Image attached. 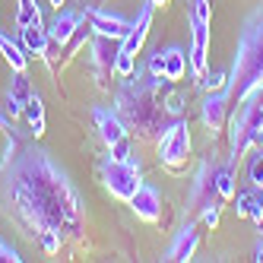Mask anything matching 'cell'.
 <instances>
[{
    "label": "cell",
    "instance_id": "obj_1",
    "mask_svg": "<svg viewBox=\"0 0 263 263\" xmlns=\"http://www.w3.org/2000/svg\"><path fill=\"white\" fill-rule=\"evenodd\" d=\"M4 200L7 216L45 254H58L83 232V200L67 172L42 146L20 143L13 134L4 156Z\"/></svg>",
    "mask_w": 263,
    "mask_h": 263
},
{
    "label": "cell",
    "instance_id": "obj_2",
    "mask_svg": "<svg viewBox=\"0 0 263 263\" xmlns=\"http://www.w3.org/2000/svg\"><path fill=\"white\" fill-rule=\"evenodd\" d=\"M257 89H263V0L244 16L225 92L232 105H244Z\"/></svg>",
    "mask_w": 263,
    "mask_h": 263
},
{
    "label": "cell",
    "instance_id": "obj_3",
    "mask_svg": "<svg viewBox=\"0 0 263 263\" xmlns=\"http://www.w3.org/2000/svg\"><path fill=\"white\" fill-rule=\"evenodd\" d=\"M165 80L159 77H149V80H134L127 77L124 80V89L118 92V105H121V118H127L130 124H137V130L146 137L153 134L156 124L162 121V99H159V89H162Z\"/></svg>",
    "mask_w": 263,
    "mask_h": 263
},
{
    "label": "cell",
    "instance_id": "obj_4",
    "mask_svg": "<svg viewBox=\"0 0 263 263\" xmlns=\"http://www.w3.org/2000/svg\"><path fill=\"white\" fill-rule=\"evenodd\" d=\"M260 130H263V89H257L254 96L244 105H238V111L232 115V134H229V146H232L229 162L232 165L238 159H244L251 149H257Z\"/></svg>",
    "mask_w": 263,
    "mask_h": 263
},
{
    "label": "cell",
    "instance_id": "obj_5",
    "mask_svg": "<svg viewBox=\"0 0 263 263\" xmlns=\"http://www.w3.org/2000/svg\"><path fill=\"white\" fill-rule=\"evenodd\" d=\"M99 181L105 184V191H108L111 197H118V200L130 203V200H134V194L140 191V184H143L140 162H137V159L118 162V159L105 156V159L99 162Z\"/></svg>",
    "mask_w": 263,
    "mask_h": 263
},
{
    "label": "cell",
    "instance_id": "obj_6",
    "mask_svg": "<svg viewBox=\"0 0 263 263\" xmlns=\"http://www.w3.org/2000/svg\"><path fill=\"white\" fill-rule=\"evenodd\" d=\"M92 121H96V130H99L102 143L108 146L111 159H118V162L134 159V143L127 137V124H124L121 115H115V111H108V108H96L92 111Z\"/></svg>",
    "mask_w": 263,
    "mask_h": 263
},
{
    "label": "cell",
    "instance_id": "obj_7",
    "mask_svg": "<svg viewBox=\"0 0 263 263\" xmlns=\"http://www.w3.org/2000/svg\"><path fill=\"white\" fill-rule=\"evenodd\" d=\"M191 159V127L187 121H175L165 127V134L159 140V162L172 175H181Z\"/></svg>",
    "mask_w": 263,
    "mask_h": 263
},
{
    "label": "cell",
    "instance_id": "obj_8",
    "mask_svg": "<svg viewBox=\"0 0 263 263\" xmlns=\"http://www.w3.org/2000/svg\"><path fill=\"white\" fill-rule=\"evenodd\" d=\"M191 58H187V64H191V73L200 80L206 67H210V20H197V16H191Z\"/></svg>",
    "mask_w": 263,
    "mask_h": 263
},
{
    "label": "cell",
    "instance_id": "obj_9",
    "mask_svg": "<svg viewBox=\"0 0 263 263\" xmlns=\"http://www.w3.org/2000/svg\"><path fill=\"white\" fill-rule=\"evenodd\" d=\"M86 16H89V23H92V32L96 35H108V39H124V35L130 32V20H124L121 13H111V10H102V7H92V10H86Z\"/></svg>",
    "mask_w": 263,
    "mask_h": 263
},
{
    "label": "cell",
    "instance_id": "obj_10",
    "mask_svg": "<svg viewBox=\"0 0 263 263\" xmlns=\"http://www.w3.org/2000/svg\"><path fill=\"white\" fill-rule=\"evenodd\" d=\"M118 51H121V42H118V39L96 35V42H92V67H96V77H99V80H108L111 73H115Z\"/></svg>",
    "mask_w": 263,
    "mask_h": 263
},
{
    "label": "cell",
    "instance_id": "obj_11",
    "mask_svg": "<svg viewBox=\"0 0 263 263\" xmlns=\"http://www.w3.org/2000/svg\"><path fill=\"white\" fill-rule=\"evenodd\" d=\"M153 4H143V10H140V16H137V23L130 26V32L121 39V54L124 58H137L140 54V48H143V42H146V35H149V26H153Z\"/></svg>",
    "mask_w": 263,
    "mask_h": 263
},
{
    "label": "cell",
    "instance_id": "obj_12",
    "mask_svg": "<svg viewBox=\"0 0 263 263\" xmlns=\"http://www.w3.org/2000/svg\"><path fill=\"white\" fill-rule=\"evenodd\" d=\"M130 210L137 213V219L156 225L162 219V197L153 184H140V191L134 194V200H130Z\"/></svg>",
    "mask_w": 263,
    "mask_h": 263
},
{
    "label": "cell",
    "instance_id": "obj_13",
    "mask_svg": "<svg viewBox=\"0 0 263 263\" xmlns=\"http://www.w3.org/2000/svg\"><path fill=\"white\" fill-rule=\"evenodd\" d=\"M191 203H194V210H206V206H213V203H222L219 194H216V168L213 165L200 168L197 181L191 184Z\"/></svg>",
    "mask_w": 263,
    "mask_h": 263
},
{
    "label": "cell",
    "instance_id": "obj_14",
    "mask_svg": "<svg viewBox=\"0 0 263 263\" xmlns=\"http://www.w3.org/2000/svg\"><path fill=\"white\" fill-rule=\"evenodd\" d=\"M32 99V83L23 70H13V77H10V86H7V111H10V118H23V111Z\"/></svg>",
    "mask_w": 263,
    "mask_h": 263
},
{
    "label": "cell",
    "instance_id": "obj_15",
    "mask_svg": "<svg viewBox=\"0 0 263 263\" xmlns=\"http://www.w3.org/2000/svg\"><path fill=\"white\" fill-rule=\"evenodd\" d=\"M197 244H200V229L194 222H187L184 229L178 232V238L172 241V248H168L165 260H172V263H187L194 254H197Z\"/></svg>",
    "mask_w": 263,
    "mask_h": 263
},
{
    "label": "cell",
    "instance_id": "obj_16",
    "mask_svg": "<svg viewBox=\"0 0 263 263\" xmlns=\"http://www.w3.org/2000/svg\"><path fill=\"white\" fill-rule=\"evenodd\" d=\"M83 23V13H73V10H58V16L51 20L48 26V39L54 48H67V42L73 39L77 26Z\"/></svg>",
    "mask_w": 263,
    "mask_h": 263
},
{
    "label": "cell",
    "instance_id": "obj_17",
    "mask_svg": "<svg viewBox=\"0 0 263 263\" xmlns=\"http://www.w3.org/2000/svg\"><path fill=\"white\" fill-rule=\"evenodd\" d=\"M229 108H232V102H229V92H225V89L210 92L206 102H203V124L210 127L213 134H219V130L225 127V115H229Z\"/></svg>",
    "mask_w": 263,
    "mask_h": 263
},
{
    "label": "cell",
    "instance_id": "obj_18",
    "mask_svg": "<svg viewBox=\"0 0 263 263\" xmlns=\"http://www.w3.org/2000/svg\"><path fill=\"white\" fill-rule=\"evenodd\" d=\"M20 39H23V48L26 54H32V58H42L48 61V48H51V39H48V26L42 20H35L29 26L20 29Z\"/></svg>",
    "mask_w": 263,
    "mask_h": 263
},
{
    "label": "cell",
    "instance_id": "obj_19",
    "mask_svg": "<svg viewBox=\"0 0 263 263\" xmlns=\"http://www.w3.org/2000/svg\"><path fill=\"white\" fill-rule=\"evenodd\" d=\"M0 54L7 58L10 70H23V73H26V67H29V54H26L23 42H16V39H10L7 32H0Z\"/></svg>",
    "mask_w": 263,
    "mask_h": 263
},
{
    "label": "cell",
    "instance_id": "obj_20",
    "mask_svg": "<svg viewBox=\"0 0 263 263\" xmlns=\"http://www.w3.org/2000/svg\"><path fill=\"white\" fill-rule=\"evenodd\" d=\"M23 118H26V124H29V130H32L35 140L45 137V105H42V96H39V92H32V99H29V105H26V111H23Z\"/></svg>",
    "mask_w": 263,
    "mask_h": 263
},
{
    "label": "cell",
    "instance_id": "obj_21",
    "mask_svg": "<svg viewBox=\"0 0 263 263\" xmlns=\"http://www.w3.org/2000/svg\"><path fill=\"white\" fill-rule=\"evenodd\" d=\"M187 54L181 48H165V83H178L187 73Z\"/></svg>",
    "mask_w": 263,
    "mask_h": 263
},
{
    "label": "cell",
    "instance_id": "obj_22",
    "mask_svg": "<svg viewBox=\"0 0 263 263\" xmlns=\"http://www.w3.org/2000/svg\"><path fill=\"white\" fill-rule=\"evenodd\" d=\"M216 194H219V200H222V203H232V197L238 194V184H235V168H232V162L216 168Z\"/></svg>",
    "mask_w": 263,
    "mask_h": 263
},
{
    "label": "cell",
    "instance_id": "obj_23",
    "mask_svg": "<svg viewBox=\"0 0 263 263\" xmlns=\"http://www.w3.org/2000/svg\"><path fill=\"white\" fill-rule=\"evenodd\" d=\"M92 35V23H89V16L83 13V23L77 26V32H73V39L67 42V58H73V54H77L83 45H86V39Z\"/></svg>",
    "mask_w": 263,
    "mask_h": 263
},
{
    "label": "cell",
    "instance_id": "obj_24",
    "mask_svg": "<svg viewBox=\"0 0 263 263\" xmlns=\"http://www.w3.org/2000/svg\"><path fill=\"white\" fill-rule=\"evenodd\" d=\"M20 4V13H16V26H29V23H35V20H42V10H39V4L35 0H16Z\"/></svg>",
    "mask_w": 263,
    "mask_h": 263
},
{
    "label": "cell",
    "instance_id": "obj_25",
    "mask_svg": "<svg viewBox=\"0 0 263 263\" xmlns=\"http://www.w3.org/2000/svg\"><path fill=\"white\" fill-rule=\"evenodd\" d=\"M197 86H200L203 92H219V89H225V86H229V73H225V70L203 73V77L197 80Z\"/></svg>",
    "mask_w": 263,
    "mask_h": 263
},
{
    "label": "cell",
    "instance_id": "obj_26",
    "mask_svg": "<svg viewBox=\"0 0 263 263\" xmlns=\"http://www.w3.org/2000/svg\"><path fill=\"white\" fill-rule=\"evenodd\" d=\"M232 210L241 216V219H251V206H254V191H241V194H235L232 197Z\"/></svg>",
    "mask_w": 263,
    "mask_h": 263
},
{
    "label": "cell",
    "instance_id": "obj_27",
    "mask_svg": "<svg viewBox=\"0 0 263 263\" xmlns=\"http://www.w3.org/2000/svg\"><path fill=\"white\" fill-rule=\"evenodd\" d=\"M248 178H251L254 187H263V149H257V156L251 159V165H248Z\"/></svg>",
    "mask_w": 263,
    "mask_h": 263
},
{
    "label": "cell",
    "instance_id": "obj_28",
    "mask_svg": "<svg viewBox=\"0 0 263 263\" xmlns=\"http://www.w3.org/2000/svg\"><path fill=\"white\" fill-rule=\"evenodd\" d=\"M251 222L263 225V187H254V206H251Z\"/></svg>",
    "mask_w": 263,
    "mask_h": 263
},
{
    "label": "cell",
    "instance_id": "obj_29",
    "mask_svg": "<svg viewBox=\"0 0 263 263\" xmlns=\"http://www.w3.org/2000/svg\"><path fill=\"white\" fill-rule=\"evenodd\" d=\"M191 16H197V20H210V23H213V4H210V0H194Z\"/></svg>",
    "mask_w": 263,
    "mask_h": 263
},
{
    "label": "cell",
    "instance_id": "obj_30",
    "mask_svg": "<svg viewBox=\"0 0 263 263\" xmlns=\"http://www.w3.org/2000/svg\"><path fill=\"white\" fill-rule=\"evenodd\" d=\"M219 206L222 203H213V206H206V210H200L203 225H210V229H216V225H219Z\"/></svg>",
    "mask_w": 263,
    "mask_h": 263
},
{
    "label": "cell",
    "instance_id": "obj_31",
    "mask_svg": "<svg viewBox=\"0 0 263 263\" xmlns=\"http://www.w3.org/2000/svg\"><path fill=\"white\" fill-rule=\"evenodd\" d=\"M0 263H23V257L16 254V248H10L7 241H0Z\"/></svg>",
    "mask_w": 263,
    "mask_h": 263
},
{
    "label": "cell",
    "instance_id": "obj_32",
    "mask_svg": "<svg viewBox=\"0 0 263 263\" xmlns=\"http://www.w3.org/2000/svg\"><path fill=\"white\" fill-rule=\"evenodd\" d=\"M257 229H260V235H257V244H254V260L263 263V225H257Z\"/></svg>",
    "mask_w": 263,
    "mask_h": 263
},
{
    "label": "cell",
    "instance_id": "obj_33",
    "mask_svg": "<svg viewBox=\"0 0 263 263\" xmlns=\"http://www.w3.org/2000/svg\"><path fill=\"white\" fill-rule=\"evenodd\" d=\"M48 4H51L54 10H64V4H67V0H48Z\"/></svg>",
    "mask_w": 263,
    "mask_h": 263
},
{
    "label": "cell",
    "instance_id": "obj_34",
    "mask_svg": "<svg viewBox=\"0 0 263 263\" xmlns=\"http://www.w3.org/2000/svg\"><path fill=\"white\" fill-rule=\"evenodd\" d=\"M149 4H153V7H165V4H168V0H149Z\"/></svg>",
    "mask_w": 263,
    "mask_h": 263
},
{
    "label": "cell",
    "instance_id": "obj_35",
    "mask_svg": "<svg viewBox=\"0 0 263 263\" xmlns=\"http://www.w3.org/2000/svg\"><path fill=\"white\" fill-rule=\"evenodd\" d=\"M257 149H263V130H260V137H257Z\"/></svg>",
    "mask_w": 263,
    "mask_h": 263
},
{
    "label": "cell",
    "instance_id": "obj_36",
    "mask_svg": "<svg viewBox=\"0 0 263 263\" xmlns=\"http://www.w3.org/2000/svg\"><path fill=\"white\" fill-rule=\"evenodd\" d=\"M0 124H4V118H0Z\"/></svg>",
    "mask_w": 263,
    "mask_h": 263
}]
</instances>
